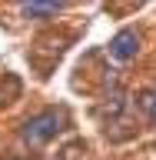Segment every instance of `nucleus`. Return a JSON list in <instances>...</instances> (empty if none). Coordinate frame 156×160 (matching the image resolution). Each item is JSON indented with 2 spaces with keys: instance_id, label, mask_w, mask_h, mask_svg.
<instances>
[{
  "instance_id": "obj_1",
  "label": "nucleus",
  "mask_w": 156,
  "mask_h": 160,
  "mask_svg": "<svg viewBox=\"0 0 156 160\" xmlns=\"http://www.w3.org/2000/svg\"><path fill=\"white\" fill-rule=\"evenodd\" d=\"M60 130H63V113H60V110H43V113L30 117L27 123L20 127V140L30 143V147H40V143L53 140Z\"/></svg>"
},
{
  "instance_id": "obj_2",
  "label": "nucleus",
  "mask_w": 156,
  "mask_h": 160,
  "mask_svg": "<svg viewBox=\"0 0 156 160\" xmlns=\"http://www.w3.org/2000/svg\"><path fill=\"white\" fill-rule=\"evenodd\" d=\"M139 53V33L136 30H120L116 37L110 40V57L113 60H120V63H126V60H133Z\"/></svg>"
},
{
  "instance_id": "obj_3",
  "label": "nucleus",
  "mask_w": 156,
  "mask_h": 160,
  "mask_svg": "<svg viewBox=\"0 0 156 160\" xmlns=\"http://www.w3.org/2000/svg\"><path fill=\"white\" fill-rule=\"evenodd\" d=\"M60 10H63L60 0H30V3L20 7V13L23 17H33V20H43V17H57Z\"/></svg>"
},
{
  "instance_id": "obj_4",
  "label": "nucleus",
  "mask_w": 156,
  "mask_h": 160,
  "mask_svg": "<svg viewBox=\"0 0 156 160\" xmlns=\"http://www.w3.org/2000/svg\"><path fill=\"white\" fill-rule=\"evenodd\" d=\"M136 107L143 110V117H146V120H153V123H156V87L139 90V97H136Z\"/></svg>"
},
{
  "instance_id": "obj_5",
  "label": "nucleus",
  "mask_w": 156,
  "mask_h": 160,
  "mask_svg": "<svg viewBox=\"0 0 156 160\" xmlns=\"http://www.w3.org/2000/svg\"><path fill=\"white\" fill-rule=\"evenodd\" d=\"M13 160H30V157H13Z\"/></svg>"
}]
</instances>
